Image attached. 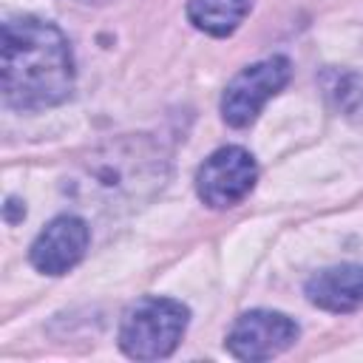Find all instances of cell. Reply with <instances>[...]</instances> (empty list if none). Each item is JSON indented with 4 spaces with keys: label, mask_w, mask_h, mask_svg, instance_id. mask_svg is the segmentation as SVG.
<instances>
[{
    "label": "cell",
    "mask_w": 363,
    "mask_h": 363,
    "mask_svg": "<svg viewBox=\"0 0 363 363\" xmlns=\"http://www.w3.org/2000/svg\"><path fill=\"white\" fill-rule=\"evenodd\" d=\"M3 99L17 111H43L74 91V57L68 37L40 17H9L0 48Z\"/></svg>",
    "instance_id": "1"
},
{
    "label": "cell",
    "mask_w": 363,
    "mask_h": 363,
    "mask_svg": "<svg viewBox=\"0 0 363 363\" xmlns=\"http://www.w3.org/2000/svg\"><path fill=\"white\" fill-rule=\"evenodd\" d=\"M167 182V156L150 136H116L85 153L71 179L68 193L85 207L105 213L133 210L162 193Z\"/></svg>",
    "instance_id": "2"
},
{
    "label": "cell",
    "mask_w": 363,
    "mask_h": 363,
    "mask_svg": "<svg viewBox=\"0 0 363 363\" xmlns=\"http://www.w3.org/2000/svg\"><path fill=\"white\" fill-rule=\"evenodd\" d=\"M190 320L182 301L145 295L130 303L119 323V349L133 360H162L173 354Z\"/></svg>",
    "instance_id": "3"
},
{
    "label": "cell",
    "mask_w": 363,
    "mask_h": 363,
    "mask_svg": "<svg viewBox=\"0 0 363 363\" xmlns=\"http://www.w3.org/2000/svg\"><path fill=\"white\" fill-rule=\"evenodd\" d=\"M292 65L286 57H267L241 68L224 88L221 119L230 128H247L255 122L261 108L289 82Z\"/></svg>",
    "instance_id": "4"
},
{
    "label": "cell",
    "mask_w": 363,
    "mask_h": 363,
    "mask_svg": "<svg viewBox=\"0 0 363 363\" xmlns=\"http://www.w3.org/2000/svg\"><path fill=\"white\" fill-rule=\"evenodd\" d=\"M255 179H258V164L252 153L238 145H227L213 150L201 162L196 173V193L207 207L227 210L238 204L244 196H250Z\"/></svg>",
    "instance_id": "5"
},
{
    "label": "cell",
    "mask_w": 363,
    "mask_h": 363,
    "mask_svg": "<svg viewBox=\"0 0 363 363\" xmlns=\"http://www.w3.org/2000/svg\"><path fill=\"white\" fill-rule=\"evenodd\" d=\"M301 329L292 318L272 309H252L235 318L227 332V352L238 360H269L298 340Z\"/></svg>",
    "instance_id": "6"
},
{
    "label": "cell",
    "mask_w": 363,
    "mask_h": 363,
    "mask_svg": "<svg viewBox=\"0 0 363 363\" xmlns=\"http://www.w3.org/2000/svg\"><path fill=\"white\" fill-rule=\"evenodd\" d=\"M88 241L91 233L79 216H57L34 238L28 250L31 267L43 275H65L71 267L82 261Z\"/></svg>",
    "instance_id": "7"
},
{
    "label": "cell",
    "mask_w": 363,
    "mask_h": 363,
    "mask_svg": "<svg viewBox=\"0 0 363 363\" xmlns=\"http://www.w3.org/2000/svg\"><path fill=\"white\" fill-rule=\"evenodd\" d=\"M306 301L326 312H354L363 306V264H337L315 272L306 286Z\"/></svg>",
    "instance_id": "8"
},
{
    "label": "cell",
    "mask_w": 363,
    "mask_h": 363,
    "mask_svg": "<svg viewBox=\"0 0 363 363\" xmlns=\"http://www.w3.org/2000/svg\"><path fill=\"white\" fill-rule=\"evenodd\" d=\"M250 6L252 0H187V20L210 37H230L250 14Z\"/></svg>",
    "instance_id": "9"
}]
</instances>
